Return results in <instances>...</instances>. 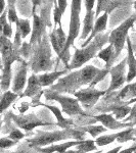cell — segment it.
I'll use <instances>...</instances> for the list:
<instances>
[{
  "label": "cell",
  "mask_w": 136,
  "mask_h": 153,
  "mask_svg": "<svg viewBox=\"0 0 136 153\" xmlns=\"http://www.w3.org/2000/svg\"><path fill=\"white\" fill-rule=\"evenodd\" d=\"M108 73L110 71L107 68L98 70L93 65H87L59 79L58 83L51 86L50 90L56 93L75 94L82 86L88 85L89 88H93L96 84L102 81Z\"/></svg>",
  "instance_id": "cell-1"
},
{
  "label": "cell",
  "mask_w": 136,
  "mask_h": 153,
  "mask_svg": "<svg viewBox=\"0 0 136 153\" xmlns=\"http://www.w3.org/2000/svg\"><path fill=\"white\" fill-rule=\"evenodd\" d=\"M108 34H99L93 39L88 46L81 49H76L75 54L73 56L71 63L67 68V70H75V68H81L83 65H85L87 61L92 59L96 54L101 50L105 44L108 43Z\"/></svg>",
  "instance_id": "cell-2"
},
{
  "label": "cell",
  "mask_w": 136,
  "mask_h": 153,
  "mask_svg": "<svg viewBox=\"0 0 136 153\" xmlns=\"http://www.w3.org/2000/svg\"><path fill=\"white\" fill-rule=\"evenodd\" d=\"M79 140L82 141L84 139V132L82 131H77V130H71V129H66L63 131H55V132H39L37 133V136L35 138L31 140H28V143L30 146L32 147H44L47 146L52 143L63 141V140L70 139Z\"/></svg>",
  "instance_id": "cell-3"
},
{
  "label": "cell",
  "mask_w": 136,
  "mask_h": 153,
  "mask_svg": "<svg viewBox=\"0 0 136 153\" xmlns=\"http://www.w3.org/2000/svg\"><path fill=\"white\" fill-rule=\"evenodd\" d=\"M52 65L50 41H49V37L45 35L42 38L40 43L37 44L34 49L31 60V70L35 74L40 71H48L52 68Z\"/></svg>",
  "instance_id": "cell-4"
},
{
  "label": "cell",
  "mask_w": 136,
  "mask_h": 153,
  "mask_svg": "<svg viewBox=\"0 0 136 153\" xmlns=\"http://www.w3.org/2000/svg\"><path fill=\"white\" fill-rule=\"evenodd\" d=\"M72 9H71V21H70V29H69V35L67 36V43L61 52L59 58L63 59L66 66H69V60H70V54L69 49L73 46L74 41L77 38L80 32V11H81V1H72Z\"/></svg>",
  "instance_id": "cell-5"
},
{
  "label": "cell",
  "mask_w": 136,
  "mask_h": 153,
  "mask_svg": "<svg viewBox=\"0 0 136 153\" xmlns=\"http://www.w3.org/2000/svg\"><path fill=\"white\" fill-rule=\"evenodd\" d=\"M135 21H136V16H132L131 18L126 19L122 25H120L117 29L113 30L111 32L110 37H108V42H110V44L115 49L116 58L122 52L125 45L126 39H127V33L131 27L133 26Z\"/></svg>",
  "instance_id": "cell-6"
},
{
  "label": "cell",
  "mask_w": 136,
  "mask_h": 153,
  "mask_svg": "<svg viewBox=\"0 0 136 153\" xmlns=\"http://www.w3.org/2000/svg\"><path fill=\"white\" fill-rule=\"evenodd\" d=\"M44 97L47 100H55L59 102V104L63 107V111L67 113L70 117L73 115H84L85 113L81 108L80 104H79V101L75 98L67 97V96H63L58 93L49 90H46L44 92Z\"/></svg>",
  "instance_id": "cell-7"
},
{
  "label": "cell",
  "mask_w": 136,
  "mask_h": 153,
  "mask_svg": "<svg viewBox=\"0 0 136 153\" xmlns=\"http://www.w3.org/2000/svg\"><path fill=\"white\" fill-rule=\"evenodd\" d=\"M0 53L3 65L2 71H11V65L14 61H23L19 56V50L14 48L13 43L4 36H0Z\"/></svg>",
  "instance_id": "cell-8"
},
{
  "label": "cell",
  "mask_w": 136,
  "mask_h": 153,
  "mask_svg": "<svg viewBox=\"0 0 136 153\" xmlns=\"http://www.w3.org/2000/svg\"><path fill=\"white\" fill-rule=\"evenodd\" d=\"M33 4V9H32V13H33V30H32V36L31 40H30V45H34V44H39L44 36L46 35V26L43 23V21L40 19V16L36 13V6L41 5V1H32Z\"/></svg>",
  "instance_id": "cell-9"
},
{
  "label": "cell",
  "mask_w": 136,
  "mask_h": 153,
  "mask_svg": "<svg viewBox=\"0 0 136 153\" xmlns=\"http://www.w3.org/2000/svg\"><path fill=\"white\" fill-rule=\"evenodd\" d=\"M107 93V91H98L94 88L81 89L75 93V97L78 101H80L84 108H90L96 104L98 99Z\"/></svg>",
  "instance_id": "cell-10"
},
{
  "label": "cell",
  "mask_w": 136,
  "mask_h": 153,
  "mask_svg": "<svg viewBox=\"0 0 136 153\" xmlns=\"http://www.w3.org/2000/svg\"><path fill=\"white\" fill-rule=\"evenodd\" d=\"M126 65H127V59H123L119 65L111 68L110 73L112 76V81H111L110 88L107 92H112V91H116L117 89L121 88L124 83L126 82Z\"/></svg>",
  "instance_id": "cell-11"
},
{
  "label": "cell",
  "mask_w": 136,
  "mask_h": 153,
  "mask_svg": "<svg viewBox=\"0 0 136 153\" xmlns=\"http://www.w3.org/2000/svg\"><path fill=\"white\" fill-rule=\"evenodd\" d=\"M10 117L12 118V120L18 125V127L25 130V131H32L34 128H36V127L50 125V124H48V123L42 122L40 118L37 117L34 113H31V114H29V115L10 114Z\"/></svg>",
  "instance_id": "cell-12"
},
{
  "label": "cell",
  "mask_w": 136,
  "mask_h": 153,
  "mask_svg": "<svg viewBox=\"0 0 136 153\" xmlns=\"http://www.w3.org/2000/svg\"><path fill=\"white\" fill-rule=\"evenodd\" d=\"M49 41H50V44L52 45L56 54L61 56L67 43V35L64 32L63 27H58V29L54 28L53 31L51 32L50 36H49Z\"/></svg>",
  "instance_id": "cell-13"
},
{
  "label": "cell",
  "mask_w": 136,
  "mask_h": 153,
  "mask_svg": "<svg viewBox=\"0 0 136 153\" xmlns=\"http://www.w3.org/2000/svg\"><path fill=\"white\" fill-rule=\"evenodd\" d=\"M27 82V63L21 61V65L18 66V71L14 76L13 83H12V92L16 94H21L23 92Z\"/></svg>",
  "instance_id": "cell-14"
},
{
  "label": "cell",
  "mask_w": 136,
  "mask_h": 153,
  "mask_svg": "<svg viewBox=\"0 0 136 153\" xmlns=\"http://www.w3.org/2000/svg\"><path fill=\"white\" fill-rule=\"evenodd\" d=\"M94 118L98 122H100L101 124L105 127V129H110V130H118V129H124V128L128 127H132L129 123H121L120 120H117L115 117H113V114H100V115H96Z\"/></svg>",
  "instance_id": "cell-15"
},
{
  "label": "cell",
  "mask_w": 136,
  "mask_h": 153,
  "mask_svg": "<svg viewBox=\"0 0 136 153\" xmlns=\"http://www.w3.org/2000/svg\"><path fill=\"white\" fill-rule=\"evenodd\" d=\"M40 93H42V87L38 81V76L35 75H32L28 80V85L27 89L24 93H22L21 97H31L34 101L36 100V96H40Z\"/></svg>",
  "instance_id": "cell-16"
},
{
  "label": "cell",
  "mask_w": 136,
  "mask_h": 153,
  "mask_svg": "<svg viewBox=\"0 0 136 153\" xmlns=\"http://www.w3.org/2000/svg\"><path fill=\"white\" fill-rule=\"evenodd\" d=\"M108 12H105V13H103L102 16H99V18H98L97 19H96V22H95L94 26H93V30H92V32H91L90 36H89L88 38L86 39V41L83 43L82 48L86 47V46H87L88 44L90 43V42L92 41L96 36L99 35V34H101L103 31H105V29H107L108 19Z\"/></svg>",
  "instance_id": "cell-17"
},
{
  "label": "cell",
  "mask_w": 136,
  "mask_h": 153,
  "mask_svg": "<svg viewBox=\"0 0 136 153\" xmlns=\"http://www.w3.org/2000/svg\"><path fill=\"white\" fill-rule=\"evenodd\" d=\"M128 43V56H127V65H128V75L126 76V81L128 83L131 82L133 79L136 76V58L134 56V53H133V49H132V44L130 42L129 37H127L126 39Z\"/></svg>",
  "instance_id": "cell-18"
},
{
  "label": "cell",
  "mask_w": 136,
  "mask_h": 153,
  "mask_svg": "<svg viewBox=\"0 0 136 153\" xmlns=\"http://www.w3.org/2000/svg\"><path fill=\"white\" fill-rule=\"evenodd\" d=\"M69 70H64L59 71H53V73H45L43 75L38 76V81L40 83L41 87H48L52 85L55 81H58L61 76L66 75Z\"/></svg>",
  "instance_id": "cell-19"
},
{
  "label": "cell",
  "mask_w": 136,
  "mask_h": 153,
  "mask_svg": "<svg viewBox=\"0 0 136 153\" xmlns=\"http://www.w3.org/2000/svg\"><path fill=\"white\" fill-rule=\"evenodd\" d=\"M35 105H42L44 106V107L48 108L49 110H51L52 111V113L54 115H55V117L58 118V123H56V126H58V127L63 128L64 130L66 129H70V127L72 125H73V122H72L71 120H67V118H65L63 117V114H61V111L58 109V107H55V106H52V105H46L44 104V103H41V102H37Z\"/></svg>",
  "instance_id": "cell-20"
},
{
  "label": "cell",
  "mask_w": 136,
  "mask_h": 153,
  "mask_svg": "<svg viewBox=\"0 0 136 153\" xmlns=\"http://www.w3.org/2000/svg\"><path fill=\"white\" fill-rule=\"evenodd\" d=\"M79 142L80 141H71V142L61 143V144H56V145H50L48 147L39 148V151L41 153H64L69 148L77 146Z\"/></svg>",
  "instance_id": "cell-21"
},
{
  "label": "cell",
  "mask_w": 136,
  "mask_h": 153,
  "mask_svg": "<svg viewBox=\"0 0 136 153\" xmlns=\"http://www.w3.org/2000/svg\"><path fill=\"white\" fill-rule=\"evenodd\" d=\"M97 56L100 59H102L103 61H105V68L107 70L112 68V65L114 63V61L116 60V55H115V49L112 45H108L107 48L101 49V50L98 52Z\"/></svg>",
  "instance_id": "cell-22"
},
{
  "label": "cell",
  "mask_w": 136,
  "mask_h": 153,
  "mask_svg": "<svg viewBox=\"0 0 136 153\" xmlns=\"http://www.w3.org/2000/svg\"><path fill=\"white\" fill-rule=\"evenodd\" d=\"M95 12L94 11H89L86 13L85 18H84V23H83V31L82 35H81V39H87V37L90 36L91 32L93 30V21H94Z\"/></svg>",
  "instance_id": "cell-23"
},
{
  "label": "cell",
  "mask_w": 136,
  "mask_h": 153,
  "mask_svg": "<svg viewBox=\"0 0 136 153\" xmlns=\"http://www.w3.org/2000/svg\"><path fill=\"white\" fill-rule=\"evenodd\" d=\"M18 97H19L18 94H16V93H13V92H10V91L4 92L3 95L0 98V113L3 112L6 108H8V106Z\"/></svg>",
  "instance_id": "cell-24"
},
{
  "label": "cell",
  "mask_w": 136,
  "mask_h": 153,
  "mask_svg": "<svg viewBox=\"0 0 136 153\" xmlns=\"http://www.w3.org/2000/svg\"><path fill=\"white\" fill-rule=\"evenodd\" d=\"M118 98L122 100H125V99L132 100V99H134V98H136V82L125 86V87L121 90V92L119 93Z\"/></svg>",
  "instance_id": "cell-25"
},
{
  "label": "cell",
  "mask_w": 136,
  "mask_h": 153,
  "mask_svg": "<svg viewBox=\"0 0 136 153\" xmlns=\"http://www.w3.org/2000/svg\"><path fill=\"white\" fill-rule=\"evenodd\" d=\"M75 147L77 148V150L82 151L84 153L96 150V145L94 144V141H92V140H83V141H80L79 144Z\"/></svg>",
  "instance_id": "cell-26"
},
{
  "label": "cell",
  "mask_w": 136,
  "mask_h": 153,
  "mask_svg": "<svg viewBox=\"0 0 136 153\" xmlns=\"http://www.w3.org/2000/svg\"><path fill=\"white\" fill-rule=\"evenodd\" d=\"M118 136H119V133L118 134H113V135L100 136V137L96 138L95 143L98 146H105V145H108L110 143H113L114 141H116Z\"/></svg>",
  "instance_id": "cell-27"
},
{
  "label": "cell",
  "mask_w": 136,
  "mask_h": 153,
  "mask_svg": "<svg viewBox=\"0 0 136 153\" xmlns=\"http://www.w3.org/2000/svg\"><path fill=\"white\" fill-rule=\"evenodd\" d=\"M16 26H18L19 28L21 35H22V38L23 39L26 38V37L30 34V32H31V27H30V23H29L28 19H19V22L16 24Z\"/></svg>",
  "instance_id": "cell-28"
},
{
  "label": "cell",
  "mask_w": 136,
  "mask_h": 153,
  "mask_svg": "<svg viewBox=\"0 0 136 153\" xmlns=\"http://www.w3.org/2000/svg\"><path fill=\"white\" fill-rule=\"evenodd\" d=\"M107 129L103 128V126H89V127L83 128V132L89 133L93 138H97L98 135L101 133H105Z\"/></svg>",
  "instance_id": "cell-29"
},
{
  "label": "cell",
  "mask_w": 136,
  "mask_h": 153,
  "mask_svg": "<svg viewBox=\"0 0 136 153\" xmlns=\"http://www.w3.org/2000/svg\"><path fill=\"white\" fill-rule=\"evenodd\" d=\"M131 112V107L128 105H123L117 108H113V114L116 115L118 120H122Z\"/></svg>",
  "instance_id": "cell-30"
},
{
  "label": "cell",
  "mask_w": 136,
  "mask_h": 153,
  "mask_svg": "<svg viewBox=\"0 0 136 153\" xmlns=\"http://www.w3.org/2000/svg\"><path fill=\"white\" fill-rule=\"evenodd\" d=\"M133 128L124 131V132L119 133V136L117 138L118 142L123 143V142H127V141H134V136H133Z\"/></svg>",
  "instance_id": "cell-31"
},
{
  "label": "cell",
  "mask_w": 136,
  "mask_h": 153,
  "mask_svg": "<svg viewBox=\"0 0 136 153\" xmlns=\"http://www.w3.org/2000/svg\"><path fill=\"white\" fill-rule=\"evenodd\" d=\"M11 4L8 5V9H7V19H8L9 24H16L19 22V18H18V14H16V8H14V5L12 3L14 2H10Z\"/></svg>",
  "instance_id": "cell-32"
},
{
  "label": "cell",
  "mask_w": 136,
  "mask_h": 153,
  "mask_svg": "<svg viewBox=\"0 0 136 153\" xmlns=\"http://www.w3.org/2000/svg\"><path fill=\"white\" fill-rule=\"evenodd\" d=\"M54 9H53V18H54V26L55 25H58L59 27H63L61 26V16H63V12L59 10L58 5V1H54Z\"/></svg>",
  "instance_id": "cell-33"
},
{
  "label": "cell",
  "mask_w": 136,
  "mask_h": 153,
  "mask_svg": "<svg viewBox=\"0 0 136 153\" xmlns=\"http://www.w3.org/2000/svg\"><path fill=\"white\" fill-rule=\"evenodd\" d=\"M16 144V142L12 141L9 138H2V139H0V149H6V148H9Z\"/></svg>",
  "instance_id": "cell-34"
},
{
  "label": "cell",
  "mask_w": 136,
  "mask_h": 153,
  "mask_svg": "<svg viewBox=\"0 0 136 153\" xmlns=\"http://www.w3.org/2000/svg\"><path fill=\"white\" fill-rule=\"evenodd\" d=\"M126 122H129V124L132 126L136 125V104L131 108V112H130V115L127 117L125 118Z\"/></svg>",
  "instance_id": "cell-35"
},
{
  "label": "cell",
  "mask_w": 136,
  "mask_h": 153,
  "mask_svg": "<svg viewBox=\"0 0 136 153\" xmlns=\"http://www.w3.org/2000/svg\"><path fill=\"white\" fill-rule=\"evenodd\" d=\"M24 136L25 135L19 130H13L10 134L8 135V138L10 140H12V141L16 142V141H19V140H21L22 138H24Z\"/></svg>",
  "instance_id": "cell-36"
},
{
  "label": "cell",
  "mask_w": 136,
  "mask_h": 153,
  "mask_svg": "<svg viewBox=\"0 0 136 153\" xmlns=\"http://www.w3.org/2000/svg\"><path fill=\"white\" fill-rule=\"evenodd\" d=\"M6 24H7V10H4V12L0 16V36H2V32H3L4 26Z\"/></svg>",
  "instance_id": "cell-37"
},
{
  "label": "cell",
  "mask_w": 136,
  "mask_h": 153,
  "mask_svg": "<svg viewBox=\"0 0 136 153\" xmlns=\"http://www.w3.org/2000/svg\"><path fill=\"white\" fill-rule=\"evenodd\" d=\"M2 36H4L5 38L9 39L12 36V29H11V24H9L7 22V24L4 26L3 32H2Z\"/></svg>",
  "instance_id": "cell-38"
},
{
  "label": "cell",
  "mask_w": 136,
  "mask_h": 153,
  "mask_svg": "<svg viewBox=\"0 0 136 153\" xmlns=\"http://www.w3.org/2000/svg\"><path fill=\"white\" fill-rule=\"evenodd\" d=\"M95 4L94 0H91V1H85V6H86V11H92V8Z\"/></svg>",
  "instance_id": "cell-39"
},
{
  "label": "cell",
  "mask_w": 136,
  "mask_h": 153,
  "mask_svg": "<svg viewBox=\"0 0 136 153\" xmlns=\"http://www.w3.org/2000/svg\"><path fill=\"white\" fill-rule=\"evenodd\" d=\"M135 151H136V146L134 145V146L128 148V149L123 150V151H121V152H119V153H134Z\"/></svg>",
  "instance_id": "cell-40"
},
{
  "label": "cell",
  "mask_w": 136,
  "mask_h": 153,
  "mask_svg": "<svg viewBox=\"0 0 136 153\" xmlns=\"http://www.w3.org/2000/svg\"><path fill=\"white\" fill-rule=\"evenodd\" d=\"M5 1H3V0H0V16H1V14L4 12V8H5Z\"/></svg>",
  "instance_id": "cell-41"
},
{
  "label": "cell",
  "mask_w": 136,
  "mask_h": 153,
  "mask_svg": "<svg viewBox=\"0 0 136 153\" xmlns=\"http://www.w3.org/2000/svg\"><path fill=\"white\" fill-rule=\"evenodd\" d=\"M121 150V146H119V147H116V148H114L113 150H110L108 153H119V151Z\"/></svg>",
  "instance_id": "cell-42"
},
{
  "label": "cell",
  "mask_w": 136,
  "mask_h": 153,
  "mask_svg": "<svg viewBox=\"0 0 136 153\" xmlns=\"http://www.w3.org/2000/svg\"><path fill=\"white\" fill-rule=\"evenodd\" d=\"M64 153H84V152L79 151V150H67V151Z\"/></svg>",
  "instance_id": "cell-43"
},
{
  "label": "cell",
  "mask_w": 136,
  "mask_h": 153,
  "mask_svg": "<svg viewBox=\"0 0 136 153\" xmlns=\"http://www.w3.org/2000/svg\"><path fill=\"white\" fill-rule=\"evenodd\" d=\"M0 70H3V65H2V59H1V53H0Z\"/></svg>",
  "instance_id": "cell-44"
},
{
  "label": "cell",
  "mask_w": 136,
  "mask_h": 153,
  "mask_svg": "<svg viewBox=\"0 0 136 153\" xmlns=\"http://www.w3.org/2000/svg\"><path fill=\"white\" fill-rule=\"evenodd\" d=\"M135 102H136V98H134V99H132V100H130L129 102H128V104H131V103H135Z\"/></svg>",
  "instance_id": "cell-45"
},
{
  "label": "cell",
  "mask_w": 136,
  "mask_h": 153,
  "mask_svg": "<svg viewBox=\"0 0 136 153\" xmlns=\"http://www.w3.org/2000/svg\"><path fill=\"white\" fill-rule=\"evenodd\" d=\"M133 136H135V137H134V141H136V130L133 131ZM135 146H136V143H135Z\"/></svg>",
  "instance_id": "cell-46"
},
{
  "label": "cell",
  "mask_w": 136,
  "mask_h": 153,
  "mask_svg": "<svg viewBox=\"0 0 136 153\" xmlns=\"http://www.w3.org/2000/svg\"><path fill=\"white\" fill-rule=\"evenodd\" d=\"M1 125H2V120H1V117H0V129H1Z\"/></svg>",
  "instance_id": "cell-47"
},
{
  "label": "cell",
  "mask_w": 136,
  "mask_h": 153,
  "mask_svg": "<svg viewBox=\"0 0 136 153\" xmlns=\"http://www.w3.org/2000/svg\"><path fill=\"white\" fill-rule=\"evenodd\" d=\"M134 8H135V10H136V1L134 2Z\"/></svg>",
  "instance_id": "cell-48"
},
{
  "label": "cell",
  "mask_w": 136,
  "mask_h": 153,
  "mask_svg": "<svg viewBox=\"0 0 136 153\" xmlns=\"http://www.w3.org/2000/svg\"><path fill=\"white\" fill-rule=\"evenodd\" d=\"M94 153H101V151H96V152H94Z\"/></svg>",
  "instance_id": "cell-49"
}]
</instances>
